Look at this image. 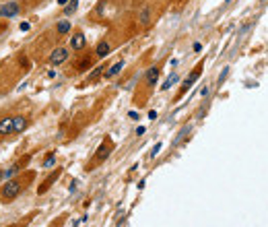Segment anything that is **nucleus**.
<instances>
[{
	"label": "nucleus",
	"mask_w": 268,
	"mask_h": 227,
	"mask_svg": "<svg viewBox=\"0 0 268 227\" xmlns=\"http://www.w3.org/2000/svg\"><path fill=\"white\" fill-rule=\"evenodd\" d=\"M159 75H161V68H159L157 64H153L151 68H146L144 72V83H146V87H155L159 81Z\"/></svg>",
	"instance_id": "39448f33"
},
{
	"label": "nucleus",
	"mask_w": 268,
	"mask_h": 227,
	"mask_svg": "<svg viewBox=\"0 0 268 227\" xmlns=\"http://www.w3.org/2000/svg\"><path fill=\"white\" fill-rule=\"evenodd\" d=\"M144 132H146V128H144V126H138V128H136V134H138V136H142Z\"/></svg>",
	"instance_id": "4be33fe9"
},
{
	"label": "nucleus",
	"mask_w": 268,
	"mask_h": 227,
	"mask_svg": "<svg viewBox=\"0 0 268 227\" xmlns=\"http://www.w3.org/2000/svg\"><path fill=\"white\" fill-rule=\"evenodd\" d=\"M60 173H62V169H56V172L52 173V176H50V178H48L46 182H43V184L39 186V188H37V194H43V192H48L50 188H52V184H54L56 180L60 178Z\"/></svg>",
	"instance_id": "9b49d317"
},
{
	"label": "nucleus",
	"mask_w": 268,
	"mask_h": 227,
	"mask_svg": "<svg viewBox=\"0 0 268 227\" xmlns=\"http://www.w3.org/2000/svg\"><path fill=\"white\" fill-rule=\"evenodd\" d=\"M27 161H29V157H27V159H23V161H19V163H14L13 167H8V169H4V172H2V176H0V178H2V180L10 178L13 173H17V172H19V169H21V165H25V163H27Z\"/></svg>",
	"instance_id": "4468645a"
},
{
	"label": "nucleus",
	"mask_w": 268,
	"mask_h": 227,
	"mask_svg": "<svg viewBox=\"0 0 268 227\" xmlns=\"http://www.w3.org/2000/svg\"><path fill=\"white\" fill-rule=\"evenodd\" d=\"M76 184H78V182H72V184H70V188H68L70 192H74V190H76Z\"/></svg>",
	"instance_id": "cd10ccee"
},
{
	"label": "nucleus",
	"mask_w": 268,
	"mask_h": 227,
	"mask_svg": "<svg viewBox=\"0 0 268 227\" xmlns=\"http://www.w3.org/2000/svg\"><path fill=\"white\" fill-rule=\"evenodd\" d=\"M149 120H157V111H155V110L149 111Z\"/></svg>",
	"instance_id": "b1692460"
},
{
	"label": "nucleus",
	"mask_w": 268,
	"mask_h": 227,
	"mask_svg": "<svg viewBox=\"0 0 268 227\" xmlns=\"http://www.w3.org/2000/svg\"><path fill=\"white\" fill-rule=\"evenodd\" d=\"M105 68H107V66H95V68H93V70L89 72V76H87V83L97 81V79H99V76H101L103 72H105Z\"/></svg>",
	"instance_id": "f3484780"
},
{
	"label": "nucleus",
	"mask_w": 268,
	"mask_h": 227,
	"mask_svg": "<svg viewBox=\"0 0 268 227\" xmlns=\"http://www.w3.org/2000/svg\"><path fill=\"white\" fill-rule=\"evenodd\" d=\"M110 54H111V43L105 41V39H101L99 43H97V48H95V56L97 58H105V56H110Z\"/></svg>",
	"instance_id": "f8f14e48"
},
{
	"label": "nucleus",
	"mask_w": 268,
	"mask_h": 227,
	"mask_svg": "<svg viewBox=\"0 0 268 227\" xmlns=\"http://www.w3.org/2000/svg\"><path fill=\"white\" fill-rule=\"evenodd\" d=\"M70 29H72L70 21L62 19V21H58V25H56V33L58 35H66V33H70Z\"/></svg>",
	"instance_id": "2eb2a0df"
},
{
	"label": "nucleus",
	"mask_w": 268,
	"mask_h": 227,
	"mask_svg": "<svg viewBox=\"0 0 268 227\" xmlns=\"http://www.w3.org/2000/svg\"><path fill=\"white\" fill-rule=\"evenodd\" d=\"M23 190V182L21 180H6V184L0 188V200L2 202H13Z\"/></svg>",
	"instance_id": "f257e3e1"
},
{
	"label": "nucleus",
	"mask_w": 268,
	"mask_h": 227,
	"mask_svg": "<svg viewBox=\"0 0 268 227\" xmlns=\"http://www.w3.org/2000/svg\"><path fill=\"white\" fill-rule=\"evenodd\" d=\"M161 147H163L161 143H157L155 147H153V151H151V157H157V155H159V151H161Z\"/></svg>",
	"instance_id": "412c9836"
},
{
	"label": "nucleus",
	"mask_w": 268,
	"mask_h": 227,
	"mask_svg": "<svg viewBox=\"0 0 268 227\" xmlns=\"http://www.w3.org/2000/svg\"><path fill=\"white\" fill-rule=\"evenodd\" d=\"M225 2H227V4H229V2H231V0H225Z\"/></svg>",
	"instance_id": "c756f323"
},
{
	"label": "nucleus",
	"mask_w": 268,
	"mask_h": 227,
	"mask_svg": "<svg viewBox=\"0 0 268 227\" xmlns=\"http://www.w3.org/2000/svg\"><path fill=\"white\" fill-rule=\"evenodd\" d=\"M76 6H78V0H70V4L64 6V14H72L76 10Z\"/></svg>",
	"instance_id": "6ab92c4d"
},
{
	"label": "nucleus",
	"mask_w": 268,
	"mask_h": 227,
	"mask_svg": "<svg viewBox=\"0 0 268 227\" xmlns=\"http://www.w3.org/2000/svg\"><path fill=\"white\" fill-rule=\"evenodd\" d=\"M138 25L140 27H149L151 25V21H153V8L151 6H142L140 10H138Z\"/></svg>",
	"instance_id": "0eeeda50"
},
{
	"label": "nucleus",
	"mask_w": 268,
	"mask_h": 227,
	"mask_svg": "<svg viewBox=\"0 0 268 227\" xmlns=\"http://www.w3.org/2000/svg\"><path fill=\"white\" fill-rule=\"evenodd\" d=\"M54 163H56V155H50V157L43 161V167H46V169H50V167H52Z\"/></svg>",
	"instance_id": "aec40b11"
},
{
	"label": "nucleus",
	"mask_w": 268,
	"mask_h": 227,
	"mask_svg": "<svg viewBox=\"0 0 268 227\" xmlns=\"http://www.w3.org/2000/svg\"><path fill=\"white\" fill-rule=\"evenodd\" d=\"M208 91H210V87H204V89L200 91V95H202V97H206V95H208Z\"/></svg>",
	"instance_id": "a878e982"
},
{
	"label": "nucleus",
	"mask_w": 268,
	"mask_h": 227,
	"mask_svg": "<svg viewBox=\"0 0 268 227\" xmlns=\"http://www.w3.org/2000/svg\"><path fill=\"white\" fill-rule=\"evenodd\" d=\"M29 27H31L29 23H21V31H29Z\"/></svg>",
	"instance_id": "393cba45"
},
{
	"label": "nucleus",
	"mask_w": 268,
	"mask_h": 227,
	"mask_svg": "<svg viewBox=\"0 0 268 227\" xmlns=\"http://www.w3.org/2000/svg\"><path fill=\"white\" fill-rule=\"evenodd\" d=\"M29 126V120L25 116H13V134H19V132H25Z\"/></svg>",
	"instance_id": "1a4fd4ad"
},
{
	"label": "nucleus",
	"mask_w": 268,
	"mask_h": 227,
	"mask_svg": "<svg viewBox=\"0 0 268 227\" xmlns=\"http://www.w3.org/2000/svg\"><path fill=\"white\" fill-rule=\"evenodd\" d=\"M13 134V116H6L0 120V136Z\"/></svg>",
	"instance_id": "ddd939ff"
},
{
	"label": "nucleus",
	"mask_w": 268,
	"mask_h": 227,
	"mask_svg": "<svg viewBox=\"0 0 268 227\" xmlns=\"http://www.w3.org/2000/svg\"><path fill=\"white\" fill-rule=\"evenodd\" d=\"M85 46H87V37H85V33H82V31H76L74 35H70V50L81 52Z\"/></svg>",
	"instance_id": "423d86ee"
},
{
	"label": "nucleus",
	"mask_w": 268,
	"mask_h": 227,
	"mask_svg": "<svg viewBox=\"0 0 268 227\" xmlns=\"http://www.w3.org/2000/svg\"><path fill=\"white\" fill-rule=\"evenodd\" d=\"M200 50H202V43H198V41H196V43H194V52H200Z\"/></svg>",
	"instance_id": "bb28decb"
},
{
	"label": "nucleus",
	"mask_w": 268,
	"mask_h": 227,
	"mask_svg": "<svg viewBox=\"0 0 268 227\" xmlns=\"http://www.w3.org/2000/svg\"><path fill=\"white\" fill-rule=\"evenodd\" d=\"M91 64H93V62H91V58H82V60L76 64V70H78V72H85L87 68H91Z\"/></svg>",
	"instance_id": "a211bd4d"
},
{
	"label": "nucleus",
	"mask_w": 268,
	"mask_h": 227,
	"mask_svg": "<svg viewBox=\"0 0 268 227\" xmlns=\"http://www.w3.org/2000/svg\"><path fill=\"white\" fill-rule=\"evenodd\" d=\"M21 10L19 2H6V4H2L0 6V17H4V19H13V17H17Z\"/></svg>",
	"instance_id": "20e7f679"
},
{
	"label": "nucleus",
	"mask_w": 268,
	"mask_h": 227,
	"mask_svg": "<svg viewBox=\"0 0 268 227\" xmlns=\"http://www.w3.org/2000/svg\"><path fill=\"white\" fill-rule=\"evenodd\" d=\"M128 118H130V120H138V114L132 110V111H128Z\"/></svg>",
	"instance_id": "5701e85b"
},
{
	"label": "nucleus",
	"mask_w": 268,
	"mask_h": 227,
	"mask_svg": "<svg viewBox=\"0 0 268 227\" xmlns=\"http://www.w3.org/2000/svg\"><path fill=\"white\" fill-rule=\"evenodd\" d=\"M178 81H179L178 72H173V75H169L167 79H165V83L161 85V91H169V89H171V87H173V85H175Z\"/></svg>",
	"instance_id": "dca6fc26"
},
{
	"label": "nucleus",
	"mask_w": 268,
	"mask_h": 227,
	"mask_svg": "<svg viewBox=\"0 0 268 227\" xmlns=\"http://www.w3.org/2000/svg\"><path fill=\"white\" fill-rule=\"evenodd\" d=\"M111 149H114V144L107 143V140L99 144V149H97V155H95V163H101V161H105V159L111 155Z\"/></svg>",
	"instance_id": "6e6552de"
},
{
	"label": "nucleus",
	"mask_w": 268,
	"mask_h": 227,
	"mask_svg": "<svg viewBox=\"0 0 268 227\" xmlns=\"http://www.w3.org/2000/svg\"><path fill=\"white\" fill-rule=\"evenodd\" d=\"M200 75H202V62H200V64H198V66H196V68L192 70V72H190V75L186 76V81L182 83V89H179V93H178V99H179L182 95H184V93H186L188 89H190V87H192L194 83L198 81V79H200Z\"/></svg>",
	"instance_id": "f03ea898"
},
{
	"label": "nucleus",
	"mask_w": 268,
	"mask_h": 227,
	"mask_svg": "<svg viewBox=\"0 0 268 227\" xmlns=\"http://www.w3.org/2000/svg\"><path fill=\"white\" fill-rule=\"evenodd\" d=\"M124 64H126V62H124V60H118V62H114L111 66H107V70L103 72V76H105V79H114V76H118V75H120V72H122Z\"/></svg>",
	"instance_id": "9d476101"
},
{
	"label": "nucleus",
	"mask_w": 268,
	"mask_h": 227,
	"mask_svg": "<svg viewBox=\"0 0 268 227\" xmlns=\"http://www.w3.org/2000/svg\"><path fill=\"white\" fill-rule=\"evenodd\" d=\"M58 4H60V6H66V4H68V0H58Z\"/></svg>",
	"instance_id": "c85d7f7f"
},
{
	"label": "nucleus",
	"mask_w": 268,
	"mask_h": 227,
	"mask_svg": "<svg viewBox=\"0 0 268 227\" xmlns=\"http://www.w3.org/2000/svg\"><path fill=\"white\" fill-rule=\"evenodd\" d=\"M68 56H70V52L66 48H56V50H52L48 62L52 66H60V64H64V62L68 60Z\"/></svg>",
	"instance_id": "7ed1b4c3"
}]
</instances>
